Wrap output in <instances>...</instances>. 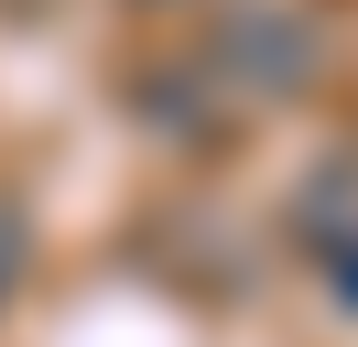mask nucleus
Returning <instances> with one entry per match:
<instances>
[{"label":"nucleus","mask_w":358,"mask_h":347,"mask_svg":"<svg viewBox=\"0 0 358 347\" xmlns=\"http://www.w3.org/2000/svg\"><path fill=\"white\" fill-rule=\"evenodd\" d=\"M293 228H304V250H315V260L358 250V152H336V163H326V174L304 185V206H293Z\"/></svg>","instance_id":"f03ea898"},{"label":"nucleus","mask_w":358,"mask_h":347,"mask_svg":"<svg viewBox=\"0 0 358 347\" xmlns=\"http://www.w3.org/2000/svg\"><path fill=\"white\" fill-rule=\"evenodd\" d=\"M315 22L304 11H282V0H250V11H228L217 22V65L250 87V98H293V87L315 76Z\"/></svg>","instance_id":"f257e3e1"},{"label":"nucleus","mask_w":358,"mask_h":347,"mask_svg":"<svg viewBox=\"0 0 358 347\" xmlns=\"http://www.w3.org/2000/svg\"><path fill=\"white\" fill-rule=\"evenodd\" d=\"M315 271H326V293H336V304H348V315H358V250H336V260H315Z\"/></svg>","instance_id":"7ed1b4c3"}]
</instances>
